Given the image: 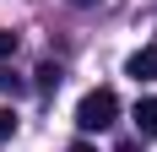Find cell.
Segmentation results:
<instances>
[{"label":"cell","mask_w":157,"mask_h":152,"mask_svg":"<svg viewBox=\"0 0 157 152\" xmlns=\"http://www.w3.org/2000/svg\"><path fill=\"white\" fill-rule=\"evenodd\" d=\"M71 6H98V0H71Z\"/></svg>","instance_id":"9c48e42d"},{"label":"cell","mask_w":157,"mask_h":152,"mask_svg":"<svg viewBox=\"0 0 157 152\" xmlns=\"http://www.w3.org/2000/svg\"><path fill=\"white\" fill-rule=\"evenodd\" d=\"M136 130L141 136H157V98H141L136 103Z\"/></svg>","instance_id":"3957f363"},{"label":"cell","mask_w":157,"mask_h":152,"mask_svg":"<svg viewBox=\"0 0 157 152\" xmlns=\"http://www.w3.org/2000/svg\"><path fill=\"white\" fill-rule=\"evenodd\" d=\"M60 76H65L60 65H49V60H44V65H38V71H33V82H38V87L49 92V87H60Z\"/></svg>","instance_id":"277c9868"},{"label":"cell","mask_w":157,"mask_h":152,"mask_svg":"<svg viewBox=\"0 0 157 152\" xmlns=\"http://www.w3.org/2000/svg\"><path fill=\"white\" fill-rule=\"evenodd\" d=\"M16 87H22V82H16V76L6 71V65H0V92H16Z\"/></svg>","instance_id":"52a82bcc"},{"label":"cell","mask_w":157,"mask_h":152,"mask_svg":"<svg viewBox=\"0 0 157 152\" xmlns=\"http://www.w3.org/2000/svg\"><path fill=\"white\" fill-rule=\"evenodd\" d=\"M11 136H16V114L0 103V141H11Z\"/></svg>","instance_id":"5b68a950"},{"label":"cell","mask_w":157,"mask_h":152,"mask_svg":"<svg viewBox=\"0 0 157 152\" xmlns=\"http://www.w3.org/2000/svg\"><path fill=\"white\" fill-rule=\"evenodd\" d=\"M125 76H136V82H157V44L136 49V54L125 60Z\"/></svg>","instance_id":"7a4b0ae2"},{"label":"cell","mask_w":157,"mask_h":152,"mask_svg":"<svg viewBox=\"0 0 157 152\" xmlns=\"http://www.w3.org/2000/svg\"><path fill=\"white\" fill-rule=\"evenodd\" d=\"M114 114H119V98H114L109 87H92V92L76 103V125H81V130H109Z\"/></svg>","instance_id":"6da1fadb"},{"label":"cell","mask_w":157,"mask_h":152,"mask_svg":"<svg viewBox=\"0 0 157 152\" xmlns=\"http://www.w3.org/2000/svg\"><path fill=\"white\" fill-rule=\"evenodd\" d=\"M65 152H92V147H87V141H76V147H65Z\"/></svg>","instance_id":"ba28073f"},{"label":"cell","mask_w":157,"mask_h":152,"mask_svg":"<svg viewBox=\"0 0 157 152\" xmlns=\"http://www.w3.org/2000/svg\"><path fill=\"white\" fill-rule=\"evenodd\" d=\"M11 54H16V33H6V27H0V60H11Z\"/></svg>","instance_id":"8992f818"}]
</instances>
